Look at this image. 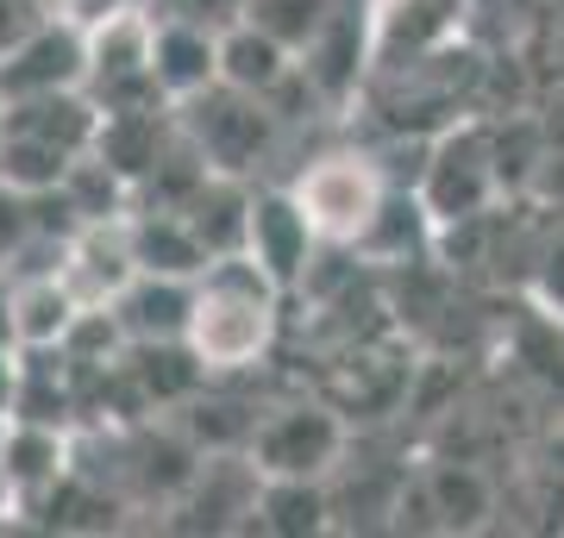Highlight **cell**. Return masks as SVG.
I'll return each mask as SVG.
<instances>
[{
	"instance_id": "cell-1",
	"label": "cell",
	"mask_w": 564,
	"mask_h": 538,
	"mask_svg": "<svg viewBox=\"0 0 564 538\" xmlns=\"http://www.w3.org/2000/svg\"><path fill=\"white\" fill-rule=\"evenodd\" d=\"M276 300L282 282L251 251L214 257L195 276V314H188V351L214 370H245L276 339Z\"/></svg>"
},
{
	"instance_id": "cell-2",
	"label": "cell",
	"mask_w": 564,
	"mask_h": 538,
	"mask_svg": "<svg viewBox=\"0 0 564 538\" xmlns=\"http://www.w3.org/2000/svg\"><path fill=\"white\" fill-rule=\"evenodd\" d=\"M502 151L484 125H452L433 151H426L421 200L433 226H470L489 213V200L502 195Z\"/></svg>"
},
{
	"instance_id": "cell-3",
	"label": "cell",
	"mask_w": 564,
	"mask_h": 538,
	"mask_svg": "<svg viewBox=\"0 0 564 538\" xmlns=\"http://www.w3.org/2000/svg\"><path fill=\"white\" fill-rule=\"evenodd\" d=\"M295 200H302L307 226L321 232V244H364V232L377 226L389 200V182L370 157L339 151V157H321L295 182Z\"/></svg>"
},
{
	"instance_id": "cell-4",
	"label": "cell",
	"mask_w": 564,
	"mask_h": 538,
	"mask_svg": "<svg viewBox=\"0 0 564 538\" xmlns=\"http://www.w3.org/2000/svg\"><path fill=\"white\" fill-rule=\"evenodd\" d=\"M151 13H107L101 25H88V95L101 100V113L120 107H163V88L151 76Z\"/></svg>"
},
{
	"instance_id": "cell-5",
	"label": "cell",
	"mask_w": 564,
	"mask_h": 538,
	"mask_svg": "<svg viewBox=\"0 0 564 538\" xmlns=\"http://www.w3.org/2000/svg\"><path fill=\"white\" fill-rule=\"evenodd\" d=\"M251 463H258V476H314L326 482L339 470L345 458V419L321 400H289L276 407L270 419H258V432H251Z\"/></svg>"
},
{
	"instance_id": "cell-6",
	"label": "cell",
	"mask_w": 564,
	"mask_h": 538,
	"mask_svg": "<svg viewBox=\"0 0 564 538\" xmlns=\"http://www.w3.org/2000/svg\"><path fill=\"white\" fill-rule=\"evenodd\" d=\"M188 107V139H195V157L220 176H239L263 157L270 144V100L263 95H245V88H226L214 81L207 95L182 100Z\"/></svg>"
},
{
	"instance_id": "cell-7",
	"label": "cell",
	"mask_w": 564,
	"mask_h": 538,
	"mask_svg": "<svg viewBox=\"0 0 564 538\" xmlns=\"http://www.w3.org/2000/svg\"><path fill=\"white\" fill-rule=\"evenodd\" d=\"M88 88V25L76 20H44L25 44L0 57V100H32Z\"/></svg>"
},
{
	"instance_id": "cell-8",
	"label": "cell",
	"mask_w": 564,
	"mask_h": 538,
	"mask_svg": "<svg viewBox=\"0 0 564 538\" xmlns=\"http://www.w3.org/2000/svg\"><path fill=\"white\" fill-rule=\"evenodd\" d=\"M151 76H158L163 100H176V107L207 95L220 81V32L195 20H158V32H151Z\"/></svg>"
},
{
	"instance_id": "cell-9",
	"label": "cell",
	"mask_w": 564,
	"mask_h": 538,
	"mask_svg": "<svg viewBox=\"0 0 564 538\" xmlns=\"http://www.w3.org/2000/svg\"><path fill=\"white\" fill-rule=\"evenodd\" d=\"M321 244V232L307 226L302 200H295V188H270V195H251V239H245V251L270 270V276L289 288V282L307 270V251Z\"/></svg>"
},
{
	"instance_id": "cell-10",
	"label": "cell",
	"mask_w": 564,
	"mask_h": 538,
	"mask_svg": "<svg viewBox=\"0 0 564 538\" xmlns=\"http://www.w3.org/2000/svg\"><path fill=\"white\" fill-rule=\"evenodd\" d=\"M0 476H7L13 507H39L44 495H57L63 476H69V444L57 439V426L51 419H13L7 444H0Z\"/></svg>"
},
{
	"instance_id": "cell-11",
	"label": "cell",
	"mask_w": 564,
	"mask_h": 538,
	"mask_svg": "<svg viewBox=\"0 0 564 538\" xmlns=\"http://www.w3.org/2000/svg\"><path fill=\"white\" fill-rule=\"evenodd\" d=\"M188 314H195V276H139L120 288L113 319L132 344H163V339H188Z\"/></svg>"
},
{
	"instance_id": "cell-12",
	"label": "cell",
	"mask_w": 564,
	"mask_h": 538,
	"mask_svg": "<svg viewBox=\"0 0 564 538\" xmlns=\"http://www.w3.org/2000/svg\"><path fill=\"white\" fill-rule=\"evenodd\" d=\"M295 76H302L295 51H289L282 39H270L263 25L239 20V25H226L220 32V81L226 88H245V95L276 100Z\"/></svg>"
},
{
	"instance_id": "cell-13",
	"label": "cell",
	"mask_w": 564,
	"mask_h": 538,
	"mask_svg": "<svg viewBox=\"0 0 564 538\" xmlns=\"http://www.w3.org/2000/svg\"><path fill=\"white\" fill-rule=\"evenodd\" d=\"M421 514H433V532H477L496 514V488L477 463H433L414 495Z\"/></svg>"
},
{
	"instance_id": "cell-14",
	"label": "cell",
	"mask_w": 564,
	"mask_h": 538,
	"mask_svg": "<svg viewBox=\"0 0 564 538\" xmlns=\"http://www.w3.org/2000/svg\"><path fill=\"white\" fill-rule=\"evenodd\" d=\"M132 251H139V270H151V276H202L214 263V251L202 244V232L188 226L182 207L139 213L132 220Z\"/></svg>"
},
{
	"instance_id": "cell-15",
	"label": "cell",
	"mask_w": 564,
	"mask_h": 538,
	"mask_svg": "<svg viewBox=\"0 0 564 538\" xmlns=\"http://www.w3.org/2000/svg\"><path fill=\"white\" fill-rule=\"evenodd\" d=\"M251 526L270 532V538H321L326 526H333L326 482H314V476H263Z\"/></svg>"
},
{
	"instance_id": "cell-16",
	"label": "cell",
	"mask_w": 564,
	"mask_h": 538,
	"mask_svg": "<svg viewBox=\"0 0 564 538\" xmlns=\"http://www.w3.org/2000/svg\"><path fill=\"white\" fill-rule=\"evenodd\" d=\"M508 351H514V370H521L564 419V314L527 307L521 326H514V339H508Z\"/></svg>"
},
{
	"instance_id": "cell-17",
	"label": "cell",
	"mask_w": 564,
	"mask_h": 538,
	"mask_svg": "<svg viewBox=\"0 0 564 538\" xmlns=\"http://www.w3.org/2000/svg\"><path fill=\"white\" fill-rule=\"evenodd\" d=\"M76 163L82 157H76V151H63V144L0 125V182H7V188H20V195H57Z\"/></svg>"
},
{
	"instance_id": "cell-18",
	"label": "cell",
	"mask_w": 564,
	"mask_h": 538,
	"mask_svg": "<svg viewBox=\"0 0 564 538\" xmlns=\"http://www.w3.org/2000/svg\"><path fill=\"white\" fill-rule=\"evenodd\" d=\"M358 51H364V39H358V13L351 7H339L333 20H326V32L314 44L302 51V81H314L321 95H333L339 100L351 81H358Z\"/></svg>"
},
{
	"instance_id": "cell-19",
	"label": "cell",
	"mask_w": 564,
	"mask_h": 538,
	"mask_svg": "<svg viewBox=\"0 0 564 538\" xmlns=\"http://www.w3.org/2000/svg\"><path fill=\"white\" fill-rule=\"evenodd\" d=\"M333 13H339V0H245V20L263 25L270 39H282L295 57L321 39Z\"/></svg>"
},
{
	"instance_id": "cell-20",
	"label": "cell",
	"mask_w": 564,
	"mask_h": 538,
	"mask_svg": "<svg viewBox=\"0 0 564 538\" xmlns=\"http://www.w3.org/2000/svg\"><path fill=\"white\" fill-rule=\"evenodd\" d=\"M533 300L564 314V207L545 220V232L533 239Z\"/></svg>"
},
{
	"instance_id": "cell-21",
	"label": "cell",
	"mask_w": 564,
	"mask_h": 538,
	"mask_svg": "<svg viewBox=\"0 0 564 538\" xmlns=\"http://www.w3.org/2000/svg\"><path fill=\"white\" fill-rule=\"evenodd\" d=\"M163 20H195V25L226 32V25L245 20V0H163Z\"/></svg>"
},
{
	"instance_id": "cell-22",
	"label": "cell",
	"mask_w": 564,
	"mask_h": 538,
	"mask_svg": "<svg viewBox=\"0 0 564 538\" xmlns=\"http://www.w3.org/2000/svg\"><path fill=\"white\" fill-rule=\"evenodd\" d=\"M44 25V0H0V57Z\"/></svg>"
},
{
	"instance_id": "cell-23",
	"label": "cell",
	"mask_w": 564,
	"mask_h": 538,
	"mask_svg": "<svg viewBox=\"0 0 564 538\" xmlns=\"http://www.w3.org/2000/svg\"><path fill=\"white\" fill-rule=\"evenodd\" d=\"M25 395V344H0V419L20 414Z\"/></svg>"
},
{
	"instance_id": "cell-24",
	"label": "cell",
	"mask_w": 564,
	"mask_h": 538,
	"mask_svg": "<svg viewBox=\"0 0 564 538\" xmlns=\"http://www.w3.org/2000/svg\"><path fill=\"white\" fill-rule=\"evenodd\" d=\"M0 125H7V113H0Z\"/></svg>"
}]
</instances>
